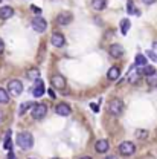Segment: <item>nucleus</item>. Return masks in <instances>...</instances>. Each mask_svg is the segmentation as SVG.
Instances as JSON below:
<instances>
[{"label": "nucleus", "instance_id": "obj_1", "mask_svg": "<svg viewBox=\"0 0 157 159\" xmlns=\"http://www.w3.org/2000/svg\"><path fill=\"white\" fill-rule=\"evenodd\" d=\"M15 142H17V145H19L21 150H29L34 145V136L29 132H20L19 135H17Z\"/></svg>", "mask_w": 157, "mask_h": 159}, {"label": "nucleus", "instance_id": "obj_2", "mask_svg": "<svg viewBox=\"0 0 157 159\" xmlns=\"http://www.w3.org/2000/svg\"><path fill=\"white\" fill-rule=\"evenodd\" d=\"M124 101L119 98H113L108 101V112L111 113V115H115V116H119L122 112H124Z\"/></svg>", "mask_w": 157, "mask_h": 159}, {"label": "nucleus", "instance_id": "obj_3", "mask_svg": "<svg viewBox=\"0 0 157 159\" xmlns=\"http://www.w3.org/2000/svg\"><path fill=\"white\" fill-rule=\"evenodd\" d=\"M46 113H47V107H46V104H43V102L34 104L32 109H31V115H32L34 119H43L46 116Z\"/></svg>", "mask_w": 157, "mask_h": 159}, {"label": "nucleus", "instance_id": "obj_4", "mask_svg": "<svg viewBox=\"0 0 157 159\" xmlns=\"http://www.w3.org/2000/svg\"><path fill=\"white\" fill-rule=\"evenodd\" d=\"M8 92H9L11 97H19V95H21V92H23L21 81L20 80H11L8 83Z\"/></svg>", "mask_w": 157, "mask_h": 159}, {"label": "nucleus", "instance_id": "obj_5", "mask_svg": "<svg viewBox=\"0 0 157 159\" xmlns=\"http://www.w3.org/2000/svg\"><path fill=\"white\" fill-rule=\"evenodd\" d=\"M136 152V145L130 141H124L119 144V153L124 155V156H131L133 153Z\"/></svg>", "mask_w": 157, "mask_h": 159}, {"label": "nucleus", "instance_id": "obj_6", "mask_svg": "<svg viewBox=\"0 0 157 159\" xmlns=\"http://www.w3.org/2000/svg\"><path fill=\"white\" fill-rule=\"evenodd\" d=\"M46 28H47V23H46V20L41 19L40 16L32 20V29H34L35 32H38V34H43V32L46 31Z\"/></svg>", "mask_w": 157, "mask_h": 159}, {"label": "nucleus", "instance_id": "obj_7", "mask_svg": "<svg viewBox=\"0 0 157 159\" xmlns=\"http://www.w3.org/2000/svg\"><path fill=\"white\" fill-rule=\"evenodd\" d=\"M72 19H73L72 12H69V11H63L61 14H58V17H57V23L61 25V26H67L69 23H72Z\"/></svg>", "mask_w": 157, "mask_h": 159}, {"label": "nucleus", "instance_id": "obj_8", "mask_svg": "<svg viewBox=\"0 0 157 159\" xmlns=\"http://www.w3.org/2000/svg\"><path fill=\"white\" fill-rule=\"evenodd\" d=\"M50 83H52V86L55 87V89H64L66 87V78L63 77V75H59V74H55V75H52V78H50Z\"/></svg>", "mask_w": 157, "mask_h": 159}, {"label": "nucleus", "instance_id": "obj_9", "mask_svg": "<svg viewBox=\"0 0 157 159\" xmlns=\"http://www.w3.org/2000/svg\"><path fill=\"white\" fill-rule=\"evenodd\" d=\"M55 112L59 116H69L72 113V109H70V106L67 102H59L58 106L55 107Z\"/></svg>", "mask_w": 157, "mask_h": 159}, {"label": "nucleus", "instance_id": "obj_10", "mask_svg": "<svg viewBox=\"0 0 157 159\" xmlns=\"http://www.w3.org/2000/svg\"><path fill=\"white\" fill-rule=\"evenodd\" d=\"M108 148H110V144H108L107 139H99L95 144V150L98 153H105V152H108Z\"/></svg>", "mask_w": 157, "mask_h": 159}, {"label": "nucleus", "instance_id": "obj_11", "mask_svg": "<svg viewBox=\"0 0 157 159\" xmlns=\"http://www.w3.org/2000/svg\"><path fill=\"white\" fill-rule=\"evenodd\" d=\"M43 93H44V83L38 78L37 83H35V86H34V89H32V95L35 98H38V97H43Z\"/></svg>", "mask_w": 157, "mask_h": 159}, {"label": "nucleus", "instance_id": "obj_12", "mask_svg": "<svg viewBox=\"0 0 157 159\" xmlns=\"http://www.w3.org/2000/svg\"><path fill=\"white\" fill-rule=\"evenodd\" d=\"M52 44L55 46V48H63L64 46V43H66V39H64V35L63 34H59V32H55L54 35H52Z\"/></svg>", "mask_w": 157, "mask_h": 159}, {"label": "nucleus", "instance_id": "obj_13", "mask_svg": "<svg viewBox=\"0 0 157 159\" xmlns=\"http://www.w3.org/2000/svg\"><path fill=\"white\" fill-rule=\"evenodd\" d=\"M12 16H14V9L11 6H2L0 8V19L2 20L11 19Z\"/></svg>", "mask_w": 157, "mask_h": 159}, {"label": "nucleus", "instance_id": "obj_14", "mask_svg": "<svg viewBox=\"0 0 157 159\" xmlns=\"http://www.w3.org/2000/svg\"><path fill=\"white\" fill-rule=\"evenodd\" d=\"M122 54H124V49H122L120 44H111V46H110V55H111L113 58H119Z\"/></svg>", "mask_w": 157, "mask_h": 159}, {"label": "nucleus", "instance_id": "obj_15", "mask_svg": "<svg viewBox=\"0 0 157 159\" xmlns=\"http://www.w3.org/2000/svg\"><path fill=\"white\" fill-rule=\"evenodd\" d=\"M119 75H120V72H119V67H118V66H113V67H110V69H108V72H107V78L111 80V81L118 80Z\"/></svg>", "mask_w": 157, "mask_h": 159}, {"label": "nucleus", "instance_id": "obj_16", "mask_svg": "<svg viewBox=\"0 0 157 159\" xmlns=\"http://www.w3.org/2000/svg\"><path fill=\"white\" fill-rule=\"evenodd\" d=\"M139 75H140V72H139V70H134V67H131L130 72H128V81H130L131 84H136L139 81Z\"/></svg>", "mask_w": 157, "mask_h": 159}, {"label": "nucleus", "instance_id": "obj_17", "mask_svg": "<svg viewBox=\"0 0 157 159\" xmlns=\"http://www.w3.org/2000/svg\"><path fill=\"white\" fill-rule=\"evenodd\" d=\"M107 5V0H92V8L95 11H102Z\"/></svg>", "mask_w": 157, "mask_h": 159}, {"label": "nucleus", "instance_id": "obj_18", "mask_svg": "<svg viewBox=\"0 0 157 159\" xmlns=\"http://www.w3.org/2000/svg\"><path fill=\"white\" fill-rule=\"evenodd\" d=\"M9 99H11L9 92L0 87V104H8V102H9Z\"/></svg>", "mask_w": 157, "mask_h": 159}, {"label": "nucleus", "instance_id": "obj_19", "mask_svg": "<svg viewBox=\"0 0 157 159\" xmlns=\"http://www.w3.org/2000/svg\"><path fill=\"white\" fill-rule=\"evenodd\" d=\"M130 26H131V23H130L128 19L120 20V32H122V35H127V32L130 31Z\"/></svg>", "mask_w": 157, "mask_h": 159}, {"label": "nucleus", "instance_id": "obj_20", "mask_svg": "<svg viewBox=\"0 0 157 159\" xmlns=\"http://www.w3.org/2000/svg\"><path fill=\"white\" fill-rule=\"evenodd\" d=\"M146 63H148L146 55H142V54H137V55H136V66L143 67V66H146Z\"/></svg>", "mask_w": 157, "mask_h": 159}, {"label": "nucleus", "instance_id": "obj_21", "mask_svg": "<svg viewBox=\"0 0 157 159\" xmlns=\"http://www.w3.org/2000/svg\"><path fill=\"white\" fill-rule=\"evenodd\" d=\"M146 83H148L150 86H153V87H157V72L148 75V77H146Z\"/></svg>", "mask_w": 157, "mask_h": 159}, {"label": "nucleus", "instance_id": "obj_22", "mask_svg": "<svg viewBox=\"0 0 157 159\" xmlns=\"http://www.w3.org/2000/svg\"><path fill=\"white\" fill-rule=\"evenodd\" d=\"M28 78L37 81V80L40 78V70L38 69H31V70H28Z\"/></svg>", "mask_w": 157, "mask_h": 159}, {"label": "nucleus", "instance_id": "obj_23", "mask_svg": "<svg viewBox=\"0 0 157 159\" xmlns=\"http://www.w3.org/2000/svg\"><path fill=\"white\" fill-rule=\"evenodd\" d=\"M32 106H34V102H31V101H26V102H23V104L20 106L19 113H20V115H23V113H24V112H26L28 109H31Z\"/></svg>", "mask_w": 157, "mask_h": 159}, {"label": "nucleus", "instance_id": "obj_24", "mask_svg": "<svg viewBox=\"0 0 157 159\" xmlns=\"http://www.w3.org/2000/svg\"><path fill=\"white\" fill-rule=\"evenodd\" d=\"M154 72H156V69H154L153 66H143V67H142V74L146 75V77L151 75V74H154Z\"/></svg>", "mask_w": 157, "mask_h": 159}, {"label": "nucleus", "instance_id": "obj_25", "mask_svg": "<svg viewBox=\"0 0 157 159\" xmlns=\"http://www.w3.org/2000/svg\"><path fill=\"white\" fill-rule=\"evenodd\" d=\"M146 136H148V132H146V130H143V129H139V130H136V138L145 139Z\"/></svg>", "mask_w": 157, "mask_h": 159}, {"label": "nucleus", "instance_id": "obj_26", "mask_svg": "<svg viewBox=\"0 0 157 159\" xmlns=\"http://www.w3.org/2000/svg\"><path fill=\"white\" fill-rule=\"evenodd\" d=\"M9 133H11V132L6 133V139H5V148H6V150L11 148V135H9Z\"/></svg>", "mask_w": 157, "mask_h": 159}, {"label": "nucleus", "instance_id": "obj_27", "mask_svg": "<svg viewBox=\"0 0 157 159\" xmlns=\"http://www.w3.org/2000/svg\"><path fill=\"white\" fill-rule=\"evenodd\" d=\"M146 57H148V58H151L154 63L157 61V54L154 52V51H148V52H146Z\"/></svg>", "mask_w": 157, "mask_h": 159}, {"label": "nucleus", "instance_id": "obj_28", "mask_svg": "<svg viewBox=\"0 0 157 159\" xmlns=\"http://www.w3.org/2000/svg\"><path fill=\"white\" fill-rule=\"evenodd\" d=\"M90 107H92V110H93V112H96V113H98V112H99V106H98V104H95V102H92V104H90Z\"/></svg>", "mask_w": 157, "mask_h": 159}, {"label": "nucleus", "instance_id": "obj_29", "mask_svg": "<svg viewBox=\"0 0 157 159\" xmlns=\"http://www.w3.org/2000/svg\"><path fill=\"white\" fill-rule=\"evenodd\" d=\"M47 93H49V97H50L52 99L57 98V97H55V92H54V89H49V90H47Z\"/></svg>", "mask_w": 157, "mask_h": 159}, {"label": "nucleus", "instance_id": "obj_30", "mask_svg": "<svg viewBox=\"0 0 157 159\" xmlns=\"http://www.w3.org/2000/svg\"><path fill=\"white\" fill-rule=\"evenodd\" d=\"M32 11H34L37 16H40V14H41V9H40L38 6H32Z\"/></svg>", "mask_w": 157, "mask_h": 159}, {"label": "nucleus", "instance_id": "obj_31", "mask_svg": "<svg viewBox=\"0 0 157 159\" xmlns=\"http://www.w3.org/2000/svg\"><path fill=\"white\" fill-rule=\"evenodd\" d=\"M3 51H5V43H3V40L0 39V54H2Z\"/></svg>", "mask_w": 157, "mask_h": 159}, {"label": "nucleus", "instance_id": "obj_32", "mask_svg": "<svg viewBox=\"0 0 157 159\" xmlns=\"http://www.w3.org/2000/svg\"><path fill=\"white\" fill-rule=\"evenodd\" d=\"M145 5H153V3H156V0H142Z\"/></svg>", "mask_w": 157, "mask_h": 159}, {"label": "nucleus", "instance_id": "obj_33", "mask_svg": "<svg viewBox=\"0 0 157 159\" xmlns=\"http://www.w3.org/2000/svg\"><path fill=\"white\" fill-rule=\"evenodd\" d=\"M3 119H5V113H3V112L0 110V124L3 122Z\"/></svg>", "mask_w": 157, "mask_h": 159}, {"label": "nucleus", "instance_id": "obj_34", "mask_svg": "<svg viewBox=\"0 0 157 159\" xmlns=\"http://www.w3.org/2000/svg\"><path fill=\"white\" fill-rule=\"evenodd\" d=\"M8 159H17V158H15L14 153H9V155H8Z\"/></svg>", "mask_w": 157, "mask_h": 159}, {"label": "nucleus", "instance_id": "obj_35", "mask_svg": "<svg viewBox=\"0 0 157 159\" xmlns=\"http://www.w3.org/2000/svg\"><path fill=\"white\" fill-rule=\"evenodd\" d=\"M105 159H118V158H116V156H107Z\"/></svg>", "mask_w": 157, "mask_h": 159}, {"label": "nucleus", "instance_id": "obj_36", "mask_svg": "<svg viewBox=\"0 0 157 159\" xmlns=\"http://www.w3.org/2000/svg\"><path fill=\"white\" fill-rule=\"evenodd\" d=\"M81 159H92V158H90V156H82Z\"/></svg>", "mask_w": 157, "mask_h": 159}, {"label": "nucleus", "instance_id": "obj_37", "mask_svg": "<svg viewBox=\"0 0 157 159\" xmlns=\"http://www.w3.org/2000/svg\"><path fill=\"white\" fill-rule=\"evenodd\" d=\"M153 48H154V49H157V43H154V44H153Z\"/></svg>", "mask_w": 157, "mask_h": 159}, {"label": "nucleus", "instance_id": "obj_38", "mask_svg": "<svg viewBox=\"0 0 157 159\" xmlns=\"http://www.w3.org/2000/svg\"><path fill=\"white\" fill-rule=\"evenodd\" d=\"M52 159H59V158H52Z\"/></svg>", "mask_w": 157, "mask_h": 159}]
</instances>
